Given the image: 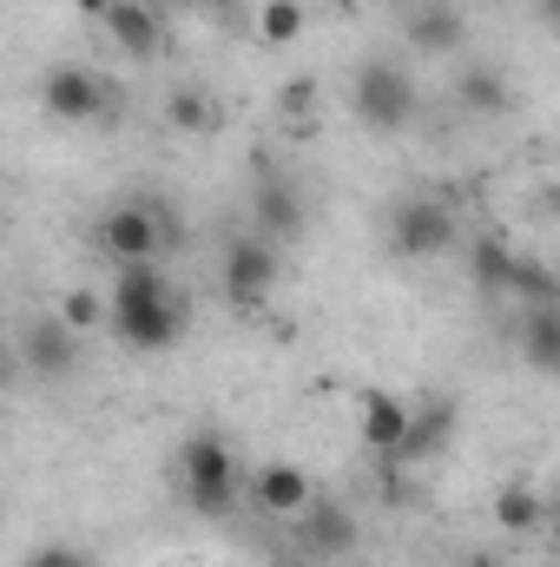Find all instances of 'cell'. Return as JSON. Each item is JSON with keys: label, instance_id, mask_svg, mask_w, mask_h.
Masks as SVG:
<instances>
[{"label": "cell", "instance_id": "obj_1", "mask_svg": "<svg viewBox=\"0 0 560 567\" xmlns=\"http://www.w3.org/2000/svg\"><path fill=\"white\" fill-rule=\"evenodd\" d=\"M172 475H178V495H185V508L198 522H225L238 508V462H231V442L225 435H211V429L185 435Z\"/></svg>", "mask_w": 560, "mask_h": 567}, {"label": "cell", "instance_id": "obj_2", "mask_svg": "<svg viewBox=\"0 0 560 567\" xmlns=\"http://www.w3.org/2000/svg\"><path fill=\"white\" fill-rule=\"evenodd\" d=\"M350 106L370 133H403L416 120V80L396 60H363L350 73Z\"/></svg>", "mask_w": 560, "mask_h": 567}, {"label": "cell", "instance_id": "obj_3", "mask_svg": "<svg viewBox=\"0 0 560 567\" xmlns=\"http://www.w3.org/2000/svg\"><path fill=\"white\" fill-rule=\"evenodd\" d=\"M278 245L265 231H238L225 238V265H218V284H225V303L231 310H265L271 290H278Z\"/></svg>", "mask_w": 560, "mask_h": 567}, {"label": "cell", "instance_id": "obj_4", "mask_svg": "<svg viewBox=\"0 0 560 567\" xmlns=\"http://www.w3.org/2000/svg\"><path fill=\"white\" fill-rule=\"evenodd\" d=\"M455 238H462V225H455V212L442 205V198H403L396 212H390V225H383V245L396 251V258H442V251H455Z\"/></svg>", "mask_w": 560, "mask_h": 567}, {"label": "cell", "instance_id": "obj_5", "mask_svg": "<svg viewBox=\"0 0 560 567\" xmlns=\"http://www.w3.org/2000/svg\"><path fill=\"white\" fill-rule=\"evenodd\" d=\"M40 106H46L60 126H86V120H100V113L113 106V93H106V80H100L93 66L60 60V66H46V80H40Z\"/></svg>", "mask_w": 560, "mask_h": 567}, {"label": "cell", "instance_id": "obj_6", "mask_svg": "<svg viewBox=\"0 0 560 567\" xmlns=\"http://www.w3.org/2000/svg\"><path fill=\"white\" fill-rule=\"evenodd\" d=\"M93 245H100L113 265H152V258H165L158 212H152V205H113V212L93 225Z\"/></svg>", "mask_w": 560, "mask_h": 567}, {"label": "cell", "instance_id": "obj_7", "mask_svg": "<svg viewBox=\"0 0 560 567\" xmlns=\"http://www.w3.org/2000/svg\"><path fill=\"white\" fill-rule=\"evenodd\" d=\"M185 337V303L165 297V303H139V310H113V343L133 350V357H158Z\"/></svg>", "mask_w": 560, "mask_h": 567}, {"label": "cell", "instance_id": "obj_8", "mask_svg": "<svg viewBox=\"0 0 560 567\" xmlns=\"http://www.w3.org/2000/svg\"><path fill=\"white\" fill-rule=\"evenodd\" d=\"M20 363H27V377H40V383L73 377V363H80V330H66L60 310L40 317V323H27V330H20Z\"/></svg>", "mask_w": 560, "mask_h": 567}, {"label": "cell", "instance_id": "obj_9", "mask_svg": "<svg viewBox=\"0 0 560 567\" xmlns=\"http://www.w3.org/2000/svg\"><path fill=\"white\" fill-rule=\"evenodd\" d=\"M297 548L317 555V561H343L356 548V515L336 502V495H317L303 515H297Z\"/></svg>", "mask_w": 560, "mask_h": 567}, {"label": "cell", "instance_id": "obj_10", "mask_svg": "<svg viewBox=\"0 0 560 567\" xmlns=\"http://www.w3.org/2000/svg\"><path fill=\"white\" fill-rule=\"evenodd\" d=\"M317 495H323V488H317L297 462H265V468L251 475V508H258V515H278V522H297Z\"/></svg>", "mask_w": 560, "mask_h": 567}, {"label": "cell", "instance_id": "obj_11", "mask_svg": "<svg viewBox=\"0 0 560 567\" xmlns=\"http://www.w3.org/2000/svg\"><path fill=\"white\" fill-rule=\"evenodd\" d=\"M100 20H106V40H113L126 60H158V53H165V20H158V7H145V0H106Z\"/></svg>", "mask_w": 560, "mask_h": 567}, {"label": "cell", "instance_id": "obj_12", "mask_svg": "<svg viewBox=\"0 0 560 567\" xmlns=\"http://www.w3.org/2000/svg\"><path fill=\"white\" fill-rule=\"evenodd\" d=\"M251 218H258V231H265L271 245L303 238V192H297L283 172H265V178L251 185Z\"/></svg>", "mask_w": 560, "mask_h": 567}, {"label": "cell", "instance_id": "obj_13", "mask_svg": "<svg viewBox=\"0 0 560 567\" xmlns=\"http://www.w3.org/2000/svg\"><path fill=\"white\" fill-rule=\"evenodd\" d=\"M356 423H363V442H370L383 462H396V449H403V435L416 423V410H409L396 390H363V396H356Z\"/></svg>", "mask_w": 560, "mask_h": 567}, {"label": "cell", "instance_id": "obj_14", "mask_svg": "<svg viewBox=\"0 0 560 567\" xmlns=\"http://www.w3.org/2000/svg\"><path fill=\"white\" fill-rule=\"evenodd\" d=\"M515 343H521V363H528V370L560 377V303H528Z\"/></svg>", "mask_w": 560, "mask_h": 567}, {"label": "cell", "instance_id": "obj_15", "mask_svg": "<svg viewBox=\"0 0 560 567\" xmlns=\"http://www.w3.org/2000/svg\"><path fill=\"white\" fill-rule=\"evenodd\" d=\"M448 435H455V403H422L409 435H403V449H396V462H435L442 449H448Z\"/></svg>", "mask_w": 560, "mask_h": 567}, {"label": "cell", "instance_id": "obj_16", "mask_svg": "<svg viewBox=\"0 0 560 567\" xmlns=\"http://www.w3.org/2000/svg\"><path fill=\"white\" fill-rule=\"evenodd\" d=\"M455 100H462L475 120H495V113H508V73L488 66V60H475V66L455 73Z\"/></svg>", "mask_w": 560, "mask_h": 567}, {"label": "cell", "instance_id": "obj_17", "mask_svg": "<svg viewBox=\"0 0 560 567\" xmlns=\"http://www.w3.org/2000/svg\"><path fill=\"white\" fill-rule=\"evenodd\" d=\"M106 297H113V310H139V303H165V297H178V290L165 278V265L152 258V265H120Z\"/></svg>", "mask_w": 560, "mask_h": 567}, {"label": "cell", "instance_id": "obj_18", "mask_svg": "<svg viewBox=\"0 0 560 567\" xmlns=\"http://www.w3.org/2000/svg\"><path fill=\"white\" fill-rule=\"evenodd\" d=\"M488 508H495V528H501V535H535V528L548 522V502H541L528 482H501Z\"/></svg>", "mask_w": 560, "mask_h": 567}, {"label": "cell", "instance_id": "obj_19", "mask_svg": "<svg viewBox=\"0 0 560 567\" xmlns=\"http://www.w3.org/2000/svg\"><path fill=\"white\" fill-rule=\"evenodd\" d=\"M218 100L211 93H198V86H178L172 100H165V126L178 133V140H205V133H218Z\"/></svg>", "mask_w": 560, "mask_h": 567}, {"label": "cell", "instance_id": "obj_20", "mask_svg": "<svg viewBox=\"0 0 560 567\" xmlns=\"http://www.w3.org/2000/svg\"><path fill=\"white\" fill-rule=\"evenodd\" d=\"M317 106H323V80H317V73L283 80L278 113H283V126H290V140H310V133H317Z\"/></svg>", "mask_w": 560, "mask_h": 567}, {"label": "cell", "instance_id": "obj_21", "mask_svg": "<svg viewBox=\"0 0 560 567\" xmlns=\"http://www.w3.org/2000/svg\"><path fill=\"white\" fill-rule=\"evenodd\" d=\"M468 278H475V290H481V297H508V284H515V251H508L501 238H475Z\"/></svg>", "mask_w": 560, "mask_h": 567}, {"label": "cell", "instance_id": "obj_22", "mask_svg": "<svg viewBox=\"0 0 560 567\" xmlns=\"http://www.w3.org/2000/svg\"><path fill=\"white\" fill-rule=\"evenodd\" d=\"M409 40H416L422 53H448V47H462V20H455V7H416V13H409Z\"/></svg>", "mask_w": 560, "mask_h": 567}, {"label": "cell", "instance_id": "obj_23", "mask_svg": "<svg viewBox=\"0 0 560 567\" xmlns=\"http://www.w3.org/2000/svg\"><path fill=\"white\" fill-rule=\"evenodd\" d=\"M60 323L86 337V330L113 323V297H100V290H86V284H80V290H66V297H60Z\"/></svg>", "mask_w": 560, "mask_h": 567}, {"label": "cell", "instance_id": "obj_24", "mask_svg": "<svg viewBox=\"0 0 560 567\" xmlns=\"http://www.w3.org/2000/svg\"><path fill=\"white\" fill-rule=\"evenodd\" d=\"M508 297H521V310H528V303H560V278L541 265V258H515V284H508Z\"/></svg>", "mask_w": 560, "mask_h": 567}, {"label": "cell", "instance_id": "obj_25", "mask_svg": "<svg viewBox=\"0 0 560 567\" xmlns=\"http://www.w3.org/2000/svg\"><path fill=\"white\" fill-rule=\"evenodd\" d=\"M303 0H265V13H258V33H265V47H290V40H303Z\"/></svg>", "mask_w": 560, "mask_h": 567}, {"label": "cell", "instance_id": "obj_26", "mask_svg": "<svg viewBox=\"0 0 560 567\" xmlns=\"http://www.w3.org/2000/svg\"><path fill=\"white\" fill-rule=\"evenodd\" d=\"M27 567H93L80 548H66V542H46V548H33L27 555Z\"/></svg>", "mask_w": 560, "mask_h": 567}, {"label": "cell", "instance_id": "obj_27", "mask_svg": "<svg viewBox=\"0 0 560 567\" xmlns=\"http://www.w3.org/2000/svg\"><path fill=\"white\" fill-rule=\"evenodd\" d=\"M541 7H548V20H554V27H560V0H541Z\"/></svg>", "mask_w": 560, "mask_h": 567}, {"label": "cell", "instance_id": "obj_28", "mask_svg": "<svg viewBox=\"0 0 560 567\" xmlns=\"http://www.w3.org/2000/svg\"><path fill=\"white\" fill-rule=\"evenodd\" d=\"M165 7H211V0H165Z\"/></svg>", "mask_w": 560, "mask_h": 567}, {"label": "cell", "instance_id": "obj_29", "mask_svg": "<svg viewBox=\"0 0 560 567\" xmlns=\"http://www.w3.org/2000/svg\"><path fill=\"white\" fill-rule=\"evenodd\" d=\"M554 205H560V178H554Z\"/></svg>", "mask_w": 560, "mask_h": 567}]
</instances>
